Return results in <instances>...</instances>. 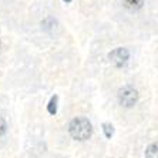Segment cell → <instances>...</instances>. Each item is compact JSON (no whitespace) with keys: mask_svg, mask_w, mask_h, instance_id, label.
<instances>
[{"mask_svg":"<svg viewBox=\"0 0 158 158\" xmlns=\"http://www.w3.org/2000/svg\"><path fill=\"white\" fill-rule=\"evenodd\" d=\"M103 130H104V134H106L107 138H111L113 134H114V127H113V124H110V123H104Z\"/></svg>","mask_w":158,"mask_h":158,"instance_id":"52a82bcc","label":"cell"},{"mask_svg":"<svg viewBox=\"0 0 158 158\" xmlns=\"http://www.w3.org/2000/svg\"><path fill=\"white\" fill-rule=\"evenodd\" d=\"M108 59L110 61L114 64L115 67H123L128 63V59H130V52L127 48L124 47H118V48H114L113 52L108 54Z\"/></svg>","mask_w":158,"mask_h":158,"instance_id":"3957f363","label":"cell"},{"mask_svg":"<svg viewBox=\"0 0 158 158\" xmlns=\"http://www.w3.org/2000/svg\"><path fill=\"white\" fill-rule=\"evenodd\" d=\"M69 132L74 140L77 141H85L88 140L93 134V125L85 117H77L71 120L69 125Z\"/></svg>","mask_w":158,"mask_h":158,"instance_id":"6da1fadb","label":"cell"},{"mask_svg":"<svg viewBox=\"0 0 158 158\" xmlns=\"http://www.w3.org/2000/svg\"><path fill=\"white\" fill-rule=\"evenodd\" d=\"M64 2H66V3H70V2H71V0H64Z\"/></svg>","mask_w":158,"mask_h":158,"instance_id":"9c48e42d","label":"cell"},{"mask_svg":"<svg viewBox=\"0 0 158 158\" xmlns=\"http://www.w3.org/2000/svg\"><path fill=\"white\" fill-rule=\"evenodd\" d=\"M144 0H123V6L128 10H138L143 7Z\"/></svg>","mask_w":158,"mask_h":158,"instance_id":"277c9868","label":"cell"},{"mask_svg":"<svg viewBox=\"0 0 158 158\" xmlns=\"http://www.w3.org/2000/svg\"><path fill=\"white\" fill-rule=\"evenodd\" d=\"M145 158H158V143L150 144L145 150Z\"/></svg>","mask_w":158,"mask_h":158,"instance_id":"5b68a950","label":"cell"},{"mask_svg":"<svg viewBox=\"0 0 158 158\" xmlns=\"http://www.w3.org/2000/svg\"><path fill=\"white\" fill-rule=\"evenodd\" d=\"M118 103L125 108H131L137 104L138 101V91L131 85H125V87L118 90Z\"/></svg>","mask_w":158,"mask_h":158,"instance_id":"7a4b0ae2","label":"cell"},{"mask_svg":"<svg viewBox=\"0 0 158 158\" xmlns=\"http://www.w3.org/2000/svg\"><path fill=\"white\" fill-rule=\"evenodd\" d=\"M57 101H59V97L57 96H53L52 98H50V101H48L47 110L52 115H56V113H57Z\"/></svg>","mask_w":158,"mask_h":158,"instance_id":"8992f818","label":"cell"},{"mask_svg":"<svg viewBox=\"0 0 158 158\" xmlns=\"http://www.w3.org/2000/svg\"><path fill=\"white\" fill-rule=\"evenodd\" d=\"M0 47H2V41H0Z\"/></svg>","mask_w":158,"mask_h":158,"instance_id":"30bf717a","label":"cell"},{"mask_svg":"<svg viewBox=\"0 0 158 158\" xmlns=\"http://www.w3.org/2000/svg\"><path fill=\"white\" fill-rule=\"evenodd\" d=\"M6 130H7V125H6V121H4V118L0 117V137L6 134Z\"/></svg>","mask_w":158,"mask_h":158,"instance_id":"ba28073f","label":"cell"}]
</instances>
